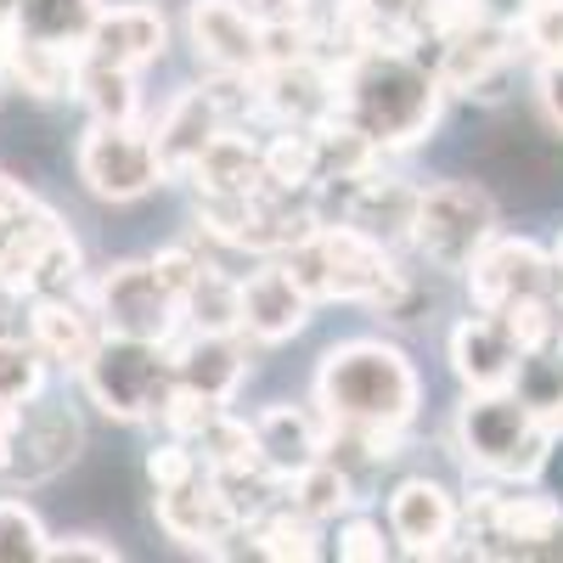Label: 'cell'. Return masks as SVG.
Returning <instances> with one entry per match:
<instances>
[{"label":"cell","instance_id":"1","mask_svg":"<svg viewBox=\"0 0 563 563\" xmlns=\"http://www.w3.org/2000/svg\"><path fill=\"white\" fill-rule=\"evenodd\" d=\"M417 400H422V378L411 355L389 339L333 344L316 366V411L327 417V429L400 440L417 417Z\"/></svg>","mask_w":563,"mask_h":563},{"label":"cell","instance_id":"2","mask_svg":"<svg viewBox=\"0 0 563 563\" xmlns=\"http://www.w3.org/2000/svg\"><path fill=\"white\" fill-rule=\"evenodd\" d=\"M445 85L406 45H378L339 68V113L384 153H406L440 124Z\"/></svg>","mask_w":563,"mask_h":563},{"label":"cell","instance_id":"3","mask_svg":"<svg viewBox=\"0 0 563 563\" xmlns=\"http://www.w3.org/2000/svg\"><path fill=\"white\" fill-rule=\"evenodd\" d=\"M288 271L310 288V299H339V305H366V310H384V316H406L411 305V282L406 271H395L389 243L366 238L361 225L344 220H321L299 249L282 254Z\"/></svg>","mask_w":563,"mask_h":563},{"label":"cell","instance_id":"4","mask_svg":"<svg viewBox=\"0 0 563 563\" xmlns=\"http://www.w3.org/2000/svg\"><path fill=\"white\" fill-rule=\"evenodd\" d=\"M552 429L519 400V389H467L456 406V451L462 462L485 479L501 485H530L547 456H552Z\"/></svg>","mask_w":563,"mask_h":563},{"label":"cell","instance_id":"5","mask_svg":"<svg viewBox=\"0 0 563 563\" xmlns=\"http://www.w3.org/2000/svg\"><path fill=\"white\" fill-rule=\"evenodd\" d=\"M79 384H85L90 406H97L102 417H113V422H158L169 395H175L169 344L102 333V344L79 366Z\"/></svg>","mask_w":563,"mask_h":563},{"label":"cell","instance_id":"6","mask_svg":"<svg viewBox=\"0 0 563 563\" xmlns=\"http://www.w3.org/2000/svg\"><path fill=\"white\" fill-rule=\"evenodd\" d=\"M496 238V198L474 180H440L422 186L417 220H411V249L434 271H467L474 254Z\"/></svg>","mask_w":563,"mask_h":563},{"label":"cell","instance_id":"7","mask_svg":"<svg viewBox=\"0 0 563 563\" xmlns=\"http://www.w3.org/2000/svg\"><path fill=\"white\" fill-rule=\"evenodd\" d=\"M90 305H97V316H102V333H119V339L169 344L186 327L180 299L169 294V282L158 276L153 260H119V265L97 271Z\"/></svg>","mask_w":563,"mask_h":563},{"label":"cell","instance_id":"8","mask_svg":"<svg viewBox=\"0 0 563 563\" xmlns=\"http://www.w3.org/2000/svg\"><path fill=\"white\" fill-rule=\"evenodd\" d=\"M74 169L85 180V192L102 198V203H135V198L158 192V186L169 180L147 130L141 124H97V119H90V130L79 135Z\"/></svg>","mask_w":563,"mask_h":563},{"label":"cell","instance_id":"9","mask_svg":"<svg viewBox=\"0 0 563 563\" xmlns=\"http://www.w3.org/2000/svg\"><path fill=\"white\" fill-rule=\"evenodd\" d=\"M467 525H474V541H485L479 552L536 558V552H552L563 541V507L552 496L479 490V496H467Z\"/></svg>","mask_w":563,"mask_h":563},{"label":"cell","instance_id":"10","mask_svg":"<svg viewBox=\"0 0 563 563\" xmlns=\"http://www.w3.org/2000/svg\"><path fill=\"white\" fill-rule=\"evenodd\" d=\"M186 40L220 79H254L265 68V23L249 12V0H192Z\"/></svg>","mask_w":563,"mask_h":563},{"label":"cell","instance_id":"11","mask_svg":"<svg viewBox=\"0 0 563 563\" xmlns=\"http://www.w3.org/2000/svg\"><path fill=\"white\" fill-rule=\"evenodd\" d=\"M467 282V299H474V310H501L512 299H525V294H552V282H558V265L541 243L530 238H496L474 254V265L462 271Z\"/></svg>","mask_w":563,"mask_h":563},{"label":"cell","instance_id":"12","mask_svg":"<svg viewBox=\"0 0 563 563\" xmlns=\"http://www.w3.org/2000/svg\"><path fill=\"white\" fill-rule=\"evenodd\" d=\"M512 23H496V18H467L462 29H451L440 40V85H445V97H496V85L512 63Z\"/></svg>","mask_w":563,"mask_h":563},{"label":"cell","instance_id":"13","mask_svg":"<svg viewBox=\"0 0 563 563\" xmlns=\"http://www.w3.org/2000/svg\"><path fill=\"white\" fill-rule=\"evenodd\" d=\"M249 85H254V108L282 130H310L327 113H339V68H327L321 57L271 63Z\"/></svg>","mask_w":563,"mask_h":563},{"label":"cell","instance_id":"14","mask_svg":"<svg viewBox=\"0 0 563 563\" xmlns=\"http://www.w3.org/2000/svg\"><path fill=\"white\" fill-rule=\"evenodd\" d=\"M153 512H158V530L169 536V541H180V547H192V552H225V541L243 530V519H238V507H231V496L220 490V479L209 474H192L186 485H169V490H158V501H153Z\"/></svg>","mask_w":563,"mask_h":563},{"label":"cell","instance_id":"15","mask_svg":"<svg viewBox=\"0 0 563 563\" xmlns=\"http://www.w3.org/2000/svg\"><path fill=\"white\" fill-rule=\"evenodd\" d=\"M85 451V422L74 406H57V400H34L23 406V422H18V434H12V456L0 474L18 479V485H45V479H57L63 467Z\"/></svg>","mask_w":563,"mask_h":563},{"label":"cell","instance_id":"16","mask_svg":"<svg viewBox=\"0 0 563 563\" xmlns=\"http://www.w3.org/2000/svg\"><path fill=\"white\" fill-rule=\"evenodd\" d=\"M310 288L288 271V260H265L243 276V339L254 344H288L310 327Z\"/></svg>","mask_w":563,"mask_h":563},{"label":"cell","instance_id":"17","mask_svg":"<svg viewBox=\"0 0 563 563\" xmlns=\"http://www.w3.org/2000/svg\"><path fill=\"white\" fill-rule=\"evenodd\" d=\"M462 530V507L440 479H400L389 490V536L411 558H445Z\"/></svg>","mask_w":563,"mask_h":563},{"label":"cell","instance_id":"18","mask_svg":"<svg viewBox=\"0 0 563 563\" xmlns=\"http://www.w3.org/2000/svg\"><path fill=\"white\" fill-rule=\"evenodd\" d=\"M169 361H175V384L198 389L220 406L238 400L243 378H249V344L243 333H209V327H180L169 339Z\"/></svg>","mask_w":563,"mask_h":563},{"label":"cell","instance_id":"19","mask_svg":"<svg viewBox=\"0 0 563 563\" xmlns=\"http://www.w3.org/2000/svg\"><path fill=\"white\" fill-rule=\"evenodd\" d=\"M445 355H451V372L462 378V389H507L525 350L507 333V321L496 310H479V316H462L451 327Z\"/></svg>","mask_w":563,"mask_h":563},{"label":"cell","instance_id":"20","mask_svg":"<svg viewBox=\"0 0 563 563\" xmlns=\"http://www.w3.org/2000/svg\"><path fill=\"white\" fill-rule=\"evenodd\" d=\"M220 90L225 85H192V90H180V97L164 108V119L153 130V147H158L169 180L175 175H192V164L203 158V147L225 130V97H220Z\"/></svg>","mask_w":563,"mask_h":563},{"label":"cell","instance_id":"21","mask_svg":"<svg viewBox=\"0 0 563 563\" xmlns=\"http://www.w3.org/2000/svg\"><path fill=\"white\" fill-rule=\"evenodd\" d=\"M164 45H169V18L153 0H124V7H102L97 29L85 40V57L113 68H147L164 57Z\"/></svg>","mask_w":563,"mask_h":563},{"label":"cell","instance_id":"22","mask_svg":"<svg viewBox=\"0 0 563 563\" xmlns=\"http://www.w3.org/2000/svg\"><path fill=\"white\" fill-rule=\"evenodd\" d=\"M29 339L45 350V361H63L79 372L90 350L102 344V316L90 294H34L29 299Z\"/></svg>","mask_w":563,"mask_h":563},{"label":"cell","instance_id":"23","mask_svg":"<svg viewBox=\"0 0 563 563\" xmlns=\"http://www.w3.org/2000/svg\"><path fill=\"white\" fill-rule=\"evenodd\" d=\"M254 440H260V462L276 479H288L299 467H310L316 456H327V417L276 400L254 417Z\"/></svg>","mask_w":563,"mask_h":563},{"label":"cell","instance_id":"24","mask_svg":"<svg viewBox=\"0 0 563 563\" xmlns=\"http://www.w3.org/2000/svg\"><path fill=\"white\" fill-rule=\"evenodd\" d=\"M79 68H85V52L79 45H40V40H7L0 52V79H12L18 90L40 102H63V97H79Z\"/></svg>","mask_w":563,"mask_h":563},{"label":"cell","instance_id":"25","mask_svg":"<svg viewBox=\"0 0 563 563\" xmlns=\"http://www.w3.org/2000/svg\"><path fill=\"white\" fill-rule=\"evenodd\" d=\"M186 180L198 186V198H243V192H260V186H265V141L238 135V130H220Z\"/></svg>","mask_w":563,"mask_h":563},{"label":"cell","instance_id":"26","mask_svg":"<svg viewBox=\"0 0 563 563\" xmlns=\"http://www.w3.org/2000/svg\"><path fill=\"white\" fill-rule=\"evenodd\" d=\"M282 501H288L294 512H305L310 525H333V519H344L361 496H355V474H350L344 462L316 456L310 467H299V474L282 479Z\"/></svg>","mask_w":563,"mask_h":563},{"label":"cell","instance_id":"27","mask_svg":"<svg viewBox=\"0 0 563 563\" xmlns=\"http://www.w3.org/2000/svg\"><path fill=\"white\" fill-rule=\"evenodd\" d=\"M57 231H68L63 214L45 209V203H34V209L7 231V238H0V294H7V299H29V294H34V265H40L45 249H52Z\"/></svg>","mask_w":563,"mask_h":563},{"label":"cell","instance_id":"28","mask_svg":"<svg viewBox=\"0 0 563 563\" xmlns=\"http://www.w3.org/2000/svg\"><path fill=\"white\" fill-rule=\"evenodd\" d=\"M102 18V0H12V34L40 45H79Z\"/></svg>","mask_w":563,"mask_h":563},{"label":"cell","instance_id":"29","mask_svg":"<svg viewBox=\"0 0 563 563\" xmlns=\"http://www.w3.org/2000/svg\"><path fill=\"white\" fill-rule=\"evenodd\" d=\"M243 541H249L243 552H254V558H282V563L299 558V563H305V558L321 552V547H316V541H321V525H310L305 512H294L288 501H276V507L260 512V519L243 525Z\"/></svg>","mask_w":563,"mask_h":563},{"label":"cell","instance_id":"30","mask_svg":"<svg viewBox=\"0 0 563 563\" xmlns=\"http://www.w3.org/2000/svg\"><path fill=\"white\" fill-rule=\"evenodd\" d=\"M186 327H209V333H243V276H225L214 260L192 282V294L180 299Z\"/></svg>","mask_w":563,"mask_h":563},{"label":"cell","instance_id":"31","mask_svg":"<svg viewBox=\"0 0 563 563\" xmlns=\"http://www.w3.org/2000/svg\"><path fill=\"white\" fill-rule=\"evenodd\" d=\"M79 102L97 124H135L141 97H135V68H113V63H90L79 68Z\"/></svg>","mask_w":563,"mask_h":563},{"label":"cell","instance_id":"32","mask_svg":"<svg viewBox=\"0 0 563 563\" xmlns=\"http://www.w3.org/2000/svg\"><path fill=\"white\" fill-rule=\"evenodd\" d=\"M512 389H519V400H525V406L547 422L552 434H563V350H558V344L519 355V372H512Z\"/></svg>","mask_w":563,"mask_h":563},{"label":"cell","instance_id":"33","mask_svg":"<svg viewBox=\"0 0 563 563\" xmlns=\"http://www.w3.org/2000/svg\"><path fill=\"white\" fill-rule=\"evenodd\" d=\"M321 158H316V135L310 130H276L265 141V186L276 192H316Z\"/></svg>","mask_w":563,"mask_h":563},{"label":"cell","instance_id":"34","mask_svg":"<svg viewBox=\"0 0 563 563\" xmlns=\"http://www.w3.org/2000/svg\"><path fill=\"white\" fill-rule=\"evenodd\" d=\"M192 445H198V456H203L209 474H243V467H265V462H260V440H254V422L231 417V411H220Z\"/></svg>","mask_w":563,"mask_h":563},{"label":"cell","instance_id":"35","mask_svg":"<svg viewBox=\"0 0 563 563\" xmlns=\"http://www.w3.org/2000/svg\"><path fill=\"white\" fill-rule=\"evenodd\" d=\"M45 395V350L34 339L0 333V400L7 406H34Z\"/></svg>","mask_w":563,"mask_h":563},{"label":"cell","instance_id":"36","mask_svg":"<svg viewBox=\"0 0 563 563\" xmlns=\"http://www.w3.org/2000/svg\"><path fill=\"white\" fill-rule=\"evenodd\" d=\"M52 552V536H45L40 512L29 501L0 496V563H40Z\"/></svg>","mask_w":563,"mask_h":563},{"label":"cell","instance_id":"37","mask_svg":"<svg viewBox=\"0 0 563 563\" xmlns=\"http://www.w3.org/2000/svg\"><path fill=\"white\" fill-rule=\"evenodd\" d=\"M507 321V333L519 339V350H547L552 344V294H525V299H512L496 310Z\"/></svg>","mask_w":563,"mask_h":563},{"label":"cell","instance_id":"38","mask_svg":"<svg viewBox=\"0 0 563 563\" xmlns=\"http://www.w3.org/2000/svg\"><path fill=\"white\" fill-rule=\"evenodd\" d=\"M79 243H74V231H57L52 249L40 254L34 265V294H79ZM29 294V299H34Z\"/></svg>","mask_w":563,"mask_h":563},{"label":"cell","instance_id":"39","mask_svg":"<svg viewBox=\"0 0 563 563\" xmlns=\"http://www.w3.org/2000/svg\"><path fill=\"white\" fill-rule=\"evenodd\" d=\"M305 57H321V29L310 18L265 23V68L271 63H305Z\"/></svg>","mask_w":563,"mask_h":563},{"label":"cell","instance_id":"40","mask_svg":"<svg viewBox=\"0 0 563 563\" xmlns=\"http://www.w3.org/2000/svg\"><path fill=\"white\" fill-rule=\"evenodd\" d=\"M192 474H203V456H198V445H192V440L169 434V440H158V445L147 451V479H153V490L186 485Z\"/></svg>","mask_w":563,"mask_h":563},{"label":"cell","instance_id":"41","mask_svg":"<svg viewBox=\"0 0 563 563\" xmlns=\"http://www.w3.org/2000/svg\"><path fill=\"white\" fill-rule=\"evenodd\" d=\"M220 411H225L220 400H209V395H198V389L175 384V395H169V406H164V417H158V422H164L169 434H180V440H198Z\"/></svg>","mask_w":563,"mask_h":563},{"label":"cell","instance_id":"42","mask_svg":"<svg viewBox=\"0 0 563 563\" xmlns=\"http://www.w3.org/2000/svg\"><path fill=\"white\" fill-rule=\"evenodd\" d=\"M519 34L541 63L563 57V0H530L525 18H519Z\"/></svg>","mask_w":563,"mask_h":563},{"label":"cell","instance_id":"43","mask_svg":"<svg viewBox=\"0 0 563 563\" xmlns=\"http://www.w3.org/2000/svg\"><path fill=\"white\" fill-rule=\"evenodd\" d=\"M339 558H350V563H384V558H389L384 525H372V519H344V525H339Z\"/></svg>","mask_w":563,"mask_h":563},{"label":"cell","instance_id":"44","mask_svg":"<svg viewBox=\"0 0 563 563\" xmlns=\"http://www.w3.org/2000/svg\"><path fill=\"white\" fill-rule=\"evenodd\" d=\"M153 265H158V276L169 282V294H175V299H186V294H192V282L203 276V265H209V260H203L198 249H158V254H153Z\"/></svg>","mask_w":563,"mask_h":563},{"label":"cell","instance_id":"45","mask_svg":"<svg viewBox=\"0 0 563 563\" xmlns=\"http://www.w3.org/2000/svg\"><path fill=\"white\" fill-rule=\"evenodd\" d=\"M45 558H57V563H119L124 552L108 536H63V541H52Z\"/></svg>","mask_w":563,"mask_h":563},{"label":"cell","instance_id":"46","mask_svg":"<svg viewBox=\"0 0 563 563\" xmlns=\"http://www.w3.org/2000/svg\"><path fill=\"white\" fill-rule=\"evenodd\" d=\"M536 102H541L547 124L563 130V57H552V63L536 68Z\"/></svg>","mask_w":563,"mask_h":563},{"label":"cell","instance_id":"47","mask_svg":"<svg viewBox=\"0 0 563 563\" xmlns=\"http://www.w3.org/2000/svg\"><path fill=\"white\" fill-rule=\"evenodd\" d=\"M34 203H40V198L29 192V186H23L18 175H7V169H0V220H23Z\"/></svg>","mask_w":563,"mask_h":563},{"label":"cell","instance_id":"48","mask_svg":"<svg viewBox=\"0 0 563 563\" xmlns=\"http://www.w3.org/2000/svg\"><path fill=\"white\" fill-rule=\"evenodd\" d=\"M249 12L260 23H282V18H310V0H249Z\"/></svg>","mask_w":563,"mask_h":563},{"label":"cell","instance_id":"49","mask_svg":"<svg viewBox=\"0 0 563 563\" xmlns=\"http://www.w3.org/2000/svg\"><path fill=\"white\" fill-rule=\"evenodd\" d=\"M18 422H23V406H7V400H0V467H7V456H12V434H18Z\"/></svg>","mask_w":563,"mask_h":563},{"label":"cell","instance_id":"50","mask_svg":"<svg viewBox=\"0 0 563 563\" xmlns=\"http://www.w3.org/2000/svg\"><path fill=\"white\" fill-rule=\"evenodd\" d=\"M552 344L563 350V294H552Z\"/></svg>","mask_w":563,"mask_h":563},{"label":"cell","instance_id":"51","mask_svg":"<svg viewBox=\"0 0 563 563\" xmlns=\"http://www.w3.org/2000/svg\"><path fill=\"white\" fill-rule=\"evenodd\" d=\"M552 265H558V276H563V238H558V249H552Z\"/></svg>","mask_w":563,"mask_h":563},{"label":"cell","instance_id":"52","mask_svg":"<svg viewBox=\"0 0 563 563\" xmlns=\"http://www.w3.org/2000/svg\"><path fill=\"white\" fill-rule=\"evenodd\" d=\"M0 18H12V0H0Z\"/></svg>","mask_w":563,"mask_h":563}]
</instances>
